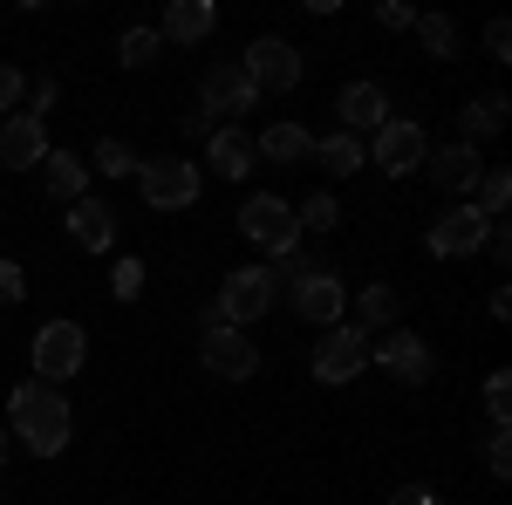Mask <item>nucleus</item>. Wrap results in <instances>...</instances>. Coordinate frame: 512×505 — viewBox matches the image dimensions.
Wrapping results in <instances>:
<instances>
[{"label": "nucleus", "mask_w": 512, "mask_h": 505, "mask_svg": "<svg viewBox=\"0 0 512 505\" xmlns=\"http://www.w3.org/2000/svg\"><path fill=\"white\" fill-rule=\"evenodd\" d=\"M506 403H512V376H506V369H492V376H485V417L506 424Z\"/></svg>", "instance_id": "c756f323"}, {"label": "nucleus", "mask_w": 512, "mask_h": 505, "mask_svg": "<svg viewBox=\"0 0 512 505\" xmlns=\"http://www.w3.org/2000/svg\"><path fill=\"white\" fill-rule=\"evenodd\" d=\"M21 96H28V76H21L14 62H0V110L14 117V103H21Z\"/></svg>", "instance_id": "473e14b6"}, {"label": "nucleus", "mask_w": 512, "mask_h": 505, "mask_svg": "<svg viewBox=\"0 0 512 505\" xmlns=\"http://www.w3.org/2000/svg\"><path fill=\"white\" fill-rule=\"evenodd\" d=\"M110 294H117V301H137V294H144V260H117V280H110Z\"/></svg>", "instance_id": "2f4dec72"}, {"label": "nucleus", "mask_w": 512, "mask_h": 505, "mask_svg": "<svg viewBox=\"0 0 512 505\" xmlns=\"http://www.w3.org/2000/svg\"><path fill=\"white\" fill-rule=\"evenodd\" d=\"M369 362L390 376V383H431V349H424V335H410V328H390L376 349H369Z\"/></svg>", "instance_id": "ddd939ff"}, {"label": "nucleus", "mask_w": 512, "mask_h": 505, "mask_svg": "<svg viewBox=\"0 0 512 505\" xmlns=\"http://www.w3.org/2000/svg\"><path fill=\"white\" fill-rule=\"evenodd\" d=\"M41 178H48V192L62 198V205H76V198L89 192V157H76V151H48V157H41Z\"/></svg>", "instance_id": "6ab92c4d"}, {"label": "nucleus", "mask_w": 512, "mask_h": 505, "mask_svg": "<svg viewBox=\"0 0 512 505\" xmlns=\"http://www.w3.org/2000/svg\"><path fill=\"white\" fill-rule=\"evenodd\" d=\"M424 157H431V130H424L417 117H390L383 130H376V144H369V164L390 171V178L424 171Z\"/></svg>", "instance_id": "6e6552de"}, {"label": "nucleus", "mask_w": 512, "mask_h": 505, "mask_svg": "<svg viewBox=\"0 0 512 505\" xmlns=\"http://www.w3.org/2000/svg\"><path fill=\"white\" fill-rule=\"evenodd\" d=\"M355 321H362V328H390L396 321V287H362V294H355Z\"/></svg>", "instance_id": "bb28decb"}, {"label": "nucleus", "mask_w": 512, "mask_h": 505, "mask_svg": "<svg viewBox=\"0 0 512 505\" xmlns=\"http://www.w3.org/2000/svg\"><path fill=\"white\" fill-rule=\"evenodd\" d=\"M485 55H492V62H512V28L506 21H485Z\"/></svg>", "instance_id": "c9c22d12"}, {"label": "nucleus", "mask_w": 512, "mask_h": 505, "mask_svg": "<svg viewBox=\"0 0 512 505\" xmlns=\"http://www.w3.org/2000/svg\"><path fill=\"white\" fill-rule=\"evenodd\" d=\"M89 362V328L82 321H48L35 328V383H69Z\"/></svg>", "instance_id": "423d86ee"}, {"label": "nucleus", "mask_w": 512, "mask_h": 505, "mask_svg": "<svg viewBox=\"0 0 512 505\" xmlns=\"http://www.w3.org/2000/svg\"><path fill=\"white\" fill-rule=\"evenodd\" d=\"M253 137H246V130H212V144H205V164H212V171H219V178H246V171H253Z\"/></svg>", "instance_id": "412c9836"}, {"label": "nucleus", "mask_w": 512, "mask_h": 505, "mask_svg": "<svg viewBox=\"0 0 512 505\" xmlns=\"http://www.w3.org/2000/svg\"><path fill=\"white\" fill-rule=\"evenodd\" d=\"M308 362H315V383H355L369 369V342H362V328H321Z\"/></svg>", "instance_id": "9b49d317"}, {"label": "nucleus", "mask_w": 512, "mask_h": 505, "mask_svg": "<svg viewBox=\"0 0 512 505\" xmlns=\"http://www.w3.org/2000/svg\"><path fill=\"white\" fill-rule=\"evenodd\" d=\"M376 21H383V28H417V7H403V0H383V7H376Z\"/></svg>", "instance_id": "e433bc0d"}, {"label": "nucleus", "mask_w": 512, "mask_h": 505, "mask_svg": "<svg viewBox=\"0 0 512 505\" xmlns=\"http://www.w3.org/2000/svg\"><path fill=\"white\" fill-rule=\"evenodd\" d=\"M308 157H315V164L328 171V178H355V171L369 164L362 137H342V130H335V137H315V151H308Z\"/></svg>", "instance_id": "5701e85b"}, {"label": "nucleus", "mask_w": 512, "mask_h": 505, "mask_svg": "<svg viewBox=\"0 0 512 505\" xmlns=\"http://www.w3.org/2000/svg\"><path fill=\"white\" fill-rule=\"evenodd\" d=\"M28 96H35V110H28V117H41V110L55 103V76H35V89H28Z\"/></svg>", "instance_id": "58836bf2"}, {"label": "nucleus", "mask_w": 512, "mask_h": 505, "mask_svg": "<svg viewBox=\"0 0 512 505\" xmlns=\"http://www.w3.org/2000/svg\"><path fill=\"white\" fill-rule=\"evenodd\" d=\"M69 239H76L82 253H103V246L117 239V212H110L103 198H76V205H69Z\"/></svg>", "instance_id": "a211bd4d"}, {"label": "nucleus", "mask_w": 512, "mask_h": 505, "mask_svg": "<svg viewBox=\"0 0 512 505\" xmlns=\"http://www.w3.org/2000/svg\"><path fill=\"white\" fill-rule=\"evenodd\" d=\"M335 219H342V205L328 192H308V205H294V226H301V233H328Z\"/></svg>", "instance_id": "c85d7f7f"}, {"label": "nucleus", "mask_w": 512, "mask_h": 505, "mask_svg": "<svg viewBox=\"0 0 512 505\" xmlns=\"http://www.w3.org/2000/svg\"><path fill=\"white\" fill-rule=\"evenodd\" d=\"M48 151H55V144H48V123L41 117H28V110L0 117V164H7V171H35Z\"/></svg>", "instance_id": "4468645a"}, {"label": "nucleus", "mask_w": 512, "mask_h": 505, "mask_svg": "<svg viewBox=\"0 0 512 505\" xmlns=\"http://www.w3.org/2000/svg\"><path fill=\"white\" fill-rule=\"evenodd\" d=\"M239 69H246V82H253L260 96H287V89L301 82V55H294L280 35H253L246 55H239Z\"/></svg>", "instance_id": "1a4fd4ad"}, {"label": "nucleus", "mask_w": 512, "mask_h": 505, "mask_svg": "<svg viewBox=\"0 0 512 505\" xmlns=\"http://www.w3.org/2000/svg\"><path fill=\"white\" fill-rule=\"evenodd\" d=\"M506 96H499V89H485V96H472V103H465V110H458V130H465V137H458V144H478V137H499V130H506Z\"/></svg>", "instance_id": "aec40b11"}, {"label": "nucleus", "mask_w": 512, "mask_h": 505, "mask_svg": "<svg viewBox=\"0 0 512 505\" xmlns=\"http://www.w3.org/2000/svg\"><path fill=\"white\" fill-rule=\"evenodd\" d=\"M424 171H431L437 192L472 198V192H478V178H485V157H478V144H444V151L424 157Z\"/></svg>", "instance_id": "2eb2a0df"}, {"label": "nucleus", "mask_w": 512, "mask_h": 505, "mask_svg": "<svg viewBox=\"0 0 512 505\" xmlns=\"http://www.w3.org/2000/svg\"><path fill=\"white\" fill-rule=\"evenodd\" d=\"M485 226H492V219H485L472 198H465V205H451V212H437V219H431L424 246H431L437 260H465V253H478V246H485Z\"/></svg>", "instance_id": "9d476101"}, {"label": "nucleus", "mask_w": 512, "mask_h": 505, "mask_svg": "<svg viewBox=\"0 0 512 505\" xmlns=\"http://www.w3.org/2000/svg\"><path fill=\"white\" fill-rule=\"evenodd\" d=\"M21 294H28V273L14 267V260H0V308H14Z\"/></svg>", "instance_id": "72a5a7b5"}, {"label": "nucleus", "mask_w": 512, "mask_h": 505, "mask_svg": "<svg viewBox=\"0 0 512 505\" xmlns=\"http://www.w3.org/2000/svg\"><path fill=\"white\" fill-rule=\"evenodd\" d=\"M417 41H424V55L451 62V55H458V21H451V14H417Z\"/></svg>", "instance_id": "b1692460"}, {"label": "nucleus", "mask_w": 512, "mask_h": 505, "mask_svg": "<svg viewBox=\"0 0 512 505\" xmlns=\"http://www.w3.org/2000/svg\"><path fill=\"white\" fill-rule=\"evenodd\" d=\"M335 117H342V137H376L383 123H390V96H383V82H349L342 96H335Z\"/></svg>", "instance_id": "dca6fc26"}, {"label": "nucleus", "mask_w": 512, "mask_h": 505, "mask_svg": "<svg viewBox=\"0 0 512 505\" xmlns=\"http://www.w3.org/2000/svg\"><path fill=\"white\" fill-rule=\"evenodd\" d=\"M485 219H506L512 205V171H499V164H485V178H478V198H472Z\"/></svg>", "instance_id": "393cba45"}, {"label": "nucleus", "mask_w": 512, "mask_h": 505, "mask_svg": "<svg viewBox=\"0 0 512 505\" xmlns=\"http://www.w3.org/2000/svg\"><path fill=\"white\" fill-rule=\"evenodd\" d=\"M260 103V89L246 82V69L239 62H212L205 76H198V110L219 123V117H239V110H253Z\"/></svg>", "instance_id": "f8f14e48"}, {"label": "nucleus", "mask_w": 512, "mask_h": 505, "mask_svg": "<svg viewBox=\"0 0 512 505\" xmlns=\"http://www.w3.org/2000/svg\"><path fill=\"white\" fill-rule=\"evenodd\" d=\"M117 55H123V69H151L164 55V41H158V28H130V35L117 41Z\"/></svg>", "instance_id": "cd10ccee"}, {"label": "nucleus", "mask_w": 512, "mask_h": 505, "mask_svg": "<svg viewBox=\"0 0 512 505\" xmlns=\"http://www.w3.org/2000/svg\"><path fill=\"white\" fill-rule=\"evenodd\" d=\"M280 273H287V294H294V314H301V321L335 328V321L349 314V287L335 280V267H328V260H301V253H287V260H280Z\"/></svg>", "instance_id": "f03ea898"}, {"label": "nucleus", "mask_w": 512, "mask_h": 505, "mask_svg": "<svg viewBox=\"0 0 512 505\" xmlns=\"http://www.w3.org/2000/svg\"><path fill=\"white\" fill-rule=\"evenodd\" d=\"M253 151L267 157V164H301V157L315 151V137H308L301 123H267V130L253 137Z\"/></svg>", "instance_id": "4be33fe9"}, {"label": "nucleus", "mask_w": 512, "mask_h": 505, "mask_svg": "<svg viewBox=\"0 0 512 505\" xmlns=\"http://www.w3.org/2000/svg\"><path fill=\"white\" fill-rule=\"evenodd\" d=\"M485 471L506 485V471H512V444H506V424H492V437H485Z\"/></svg>", "instance_id": "7c9ffc66"}, {"label": "nucleus", "mask_w": 512, "mask_h": 505, "mask_svg": "<svg viewBox=\"0 0 512 505\" xmlns=\"http://www.w3.org/2000/svg\"><path fill=\"white\" fill-rule=\"evenodd\" d=\"M198 355H205V369L219 376V383H253V369H260V349H253V335L233 328L219 308H205V335H198Z\"/></svg>", "instance_id": "20e7f679"}, {"label": "nucleus", "mask_w": 512, "mask_h": 505, "mask_svg": "<svg viewBox=\"0 0 512 505\" xmlns=\"http://www.w3.org/2000/svg\"><path fill=\"white\" fill-rule=\"evenodd\" d=\"M390 505H437L431 485H403V492H390Z\"/></svg>", "instance_id": "4c0bfd02"}, {"label": "nucleus", "mask_w": 512, "mask_h": 505, "mask_svg": "<svg viewBox=\"0 0 512 505\" xmlns=\"http://www.w3.org/2000/svg\"><path fill=\"white\" fill-rule=\"evenodd\" d=\"M0 458H7V430H0Z\"/></svg>", "instance_id": "a19ab883"}, {"label": "nucleus", "mask_w": 512, "mask_h": 505, "mask_svg": "<svg viewBox=\"0 0 512 505\" xmlns=\"http://www.w3.org/2000/svg\"><path fill=\"white\" fill-rule=\"evenodd\" d=\"M485 253H492V267H506V260H512V233H506V219H492V226H485Z\"/></svg>", "instance_id": "f704fd0d"}, {"label": "nucleus", "mask_w": 512, "mask_h": 505, "mask_svg": "<svg viewBox=\"0 0 512 505\" xmlns=\"http://www.w3.org/2000/svg\"><path fill=\"white\" fill-rule=\"evenodd\" d=\"M137 164H144V157L130 151L123 137H103V144H96V157H89V171H103V178H137Z\"/></svg>", "instance_id": "a878e982"}, {"label": "nucleus", "mask_w": 512, "mask_h": 505, "mask_svg": "<svg viewBox=\"0 0 512 505\" xmlns=\"http://www.w3.org/2000/svg\"><path fill=\"white\" fill-rule=\"evenodd\" d=\"M137 192L158 212H185V205H198V164L192 157H144L137 164Z\"/></svg>", "instance_id": "0eeeda50"}, {"label": "nucleus", "mask_w": 512, "mask_h": 505, "mask_svg": "<svg viewBox=\"0 0 512 505\" xmlns=\"http://www.w3.org/2000/svg\"><path fill=\"white\" fill-rule=\"evenodd\" d=\"M219 28V7L212 0H171L164 7V28H158V41H178V48H198V41Z\"/></svg>", "instance_id": "f3484780"}, {"label": "nucleus", "mask_w": 512, "mask_h": 505, "mask_svg": "<svg viewBox=\"0 0 512 505\" xmlns=\"http://www.w3.org/2000/svg\"><path fill=\"white\" fill-rule=\"evenodd\" d=\"M239 233L253 239L260 253H274V260H287V253H301V226H294V205L274 192H253L246 205H239Z\"/></svg>", "instance_id": "39448f33"}, {"label": "nucleus", "mask_w": 512, "mask_h": 505, "mask_svg": "<svg viewBox=\"0 0 512 505\" xmlns=\"http://www.w3.org/2000/svg\"><path fill=\"white\" fill-rule=\"evenodd\" d=\"M185 137H212V117L205 110H185Z\"/></svg>", "instance_id": "ea45409f"}, {"label": "nucleus", "mask_w": 512, "mask_h": 505, "mask_svg": "<svg viewBox=\"0 0 512 505\" xmlns=\"http://www.w3.org/2000/svg\"><path fill=\"white\" fill-rule=\"evenodd\" d=\"M280 294H287V273L280 267H233L226 280H219V301H212V308L226 314L233 328H253Z\"/></svg>", "instance_id": "7ed1b4c3"}, {"label": "nucleus", "mask_w": 512, "mask_h": 505, "mask_svg": "<svg viewBox=\"0 0 512 505\" xmlns=\"http://www.w3.org/2000/svg\"><path fill=\"white\" fill-rule=\"evenodd\" d=\"M7 437H21L35 458H62L69 451V403L55 383H21L7 396Z\"/></svg>", "instance_id": "f257e3e1"}]
</instances>
